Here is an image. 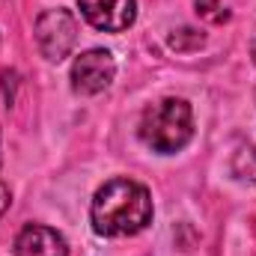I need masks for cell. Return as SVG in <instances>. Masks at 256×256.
Masks as SVG:
<instances>
[{"label":"cell","instance_id":"obj_2","mask_svg":"<svg viewBox=\"0 0 256 256\" xmlns=\"http://www.w3.org/2000/svg\"><path fill=\"white\" fill-rule=\"evenodd\" d=\"M194 137V114L185 98H161L143 110L140 140L161 155L185 149Z\"/></svg>","mask_w":256,"mask_h":256},{"label":"cell","instance_id":"obj_4","mask_svg":"<svg viewBox=\"0 0 256 256\" xmlns=\"http://www.w3.org/2000/svg\"><path fill=\"white\" fill-rule=\"evenodd\" d=\"M72 90L78 96H98L116 78V60L104 48H90L72 63Z\"/></svg>","mask_w":256,"mask_h":256},{"label":"cell","instance_id":"obj_8","mask_svg":"<svg viewBox=\"0 0 256 256\" xmlns=\"http://www.w3.org/2000/svg\"><path fill=\"white\" fill-rule=\"evenodd\" d=\"M250 54H254V63H256V45H254V51H250Z\"/></svg>","mask_w":256,"mask_h":256},{"label":"cell","instance_id":"obj_5","mask_svg":"<svg viewBox=\"0 0 256 256\" xmlns=\"http://www.w3.org/2000/svg\"><path fill=\"white\" fill-rule=\"evenodd\" d=\"M90 27L104 33H122L137 18V0H78Z\"/></svg>","mask_w":256,"mask_h":256},{"label":"cell","instance_id":"obj_1","mask_svg":"<svg viewBox=\"0 0 256 256\" xmlns=\"http://www.w3.org/2000/svg\"><path fill=\"white\" fill-rule=\"evenodd\" d=\"M92 230L104 238H126L137 236L152 224V196L146 185L134 179H110L104 182L90 206Z\"/></svg>","mask_w":256,"mask_h":256},{"label":"cell","instance_id":"obj_7","mask_svg":"<svg viewBox=\"0 0 256 256\" xmlns=\"http://www.w3.org/2000/svg\"><path fill=\"white\" fill-rule=\"evenodd\" d=\"M9 202H12V200H9V188H6V182L0 179V218L6 214V208H9Z\"/></svg>","mask_w":256,"mask_h":256},{"label":"cell","instance_id":"obj_3","mask_svg":"<svg viewBox=\"0 0 256 256\" xmlns=\"http://www.w3.org/2000/svg\"><path fill=\"white\" fill-rule=\"evenodd\" d=\"M78 42V18L72 9L57 6V9H45L36 18V45L42 51L45 60L60 63L72 54Z\"/></svg>","mask_w":256,"mask_h":256},{"label":"cell","instance_id":"obj_6","mask_svg":"<svg viewBox=\"0 0 256 256\" xmlns=\"http://www.w3.org/2000/svg\"><path fill=\"white\" fill-rule=\"evenodd\" d=\"M15 256H68V244L57 230L27 224L15 238Z\"/></svg>","mask_w":256,"mask_h":256}]
</instances>
